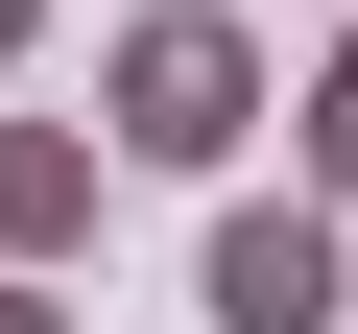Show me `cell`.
<instances>
[{
	"instance_id": "cell-4",
	"label": "cell",
	"mask_w": 358,
	"mask_h": 334,
	"mask_svg": "<svg viewBox=\"0 0 358 334\" xmlns=\"http://www.w3.org/2000/svg\"><path fill=\"white\" fill-rule=\"evenodd\" d=\"M310 191L358 215V24H334V72H310Z\"/></svg>"
},
{
	"instance_id": "cell-3",
	"label": "cell",
	"mask_w": 358,
	"mask_h": 334,
	"mask_svg": "<svg viewBox=\"0 0 358 334\" xmlns=\"http://www.w3.org/2000/svg\"><path fill=\"white\" fill-rule=\"evenodd\" d=\"M96 191H120V119H0V263H96Z\"/></svg>"
},
{
	"instance_id": "cell-2",
	"label": "cell",
	"mask_w": 358,
	"mask_h": 334,
	"mask_svg": "<svg viewBox=\"0 0 358 334\" xmlns=\"http://www.w3.org/2000/svg\"><path fill=\"white\" fill-rule=\"evenodd\" d=\"M192 310H215V334H358V239H334V191H239L215 263H192Z\"/></svg>"
},
{
	"instance_id": "cell-6",
	"label": "cell",
	"mask_w": 358,
	"mask_h": 334,
	"mask_svg": "<svg viewBox=\"0 0 358 334\" xmlns=\"http://www.w3.org/2000/svg\"><path fill=\"white\" fill-rule=\"evenodd\" d=\"M24 48H48V0H0V72H24Z\"/></svg>"
},
{
	"instance_id": "cell-1",
	"label": "cell",
	"mask_w": 358,
	"mask_h": 334,
	"mask_svg": "<svg viewBox=\"0 0 358 334\" xmlns=\"http://www.w3.org/2000/svg\"><path fill=\"white\" fill-rule=\"evenodd\" d=\"M96 119H120V167H239L263 143V24L239 0H143L96 48Z\"/></svg>"
},
{
	"instance_id": "cell-5",
	"label": "cell",
	"mask_w": 358,
	"mask_h": 334,
	"mask_svg": "<svg viewBox=\"0 0 358 334\" xmlns=\"http://www.w3.org/2000/svg\"><path fill=\"white\" fill-rule=\"evenodd\" d=\"M0 334H72V310H48V263H0Z\"/></svg>"
}]
</instances>
